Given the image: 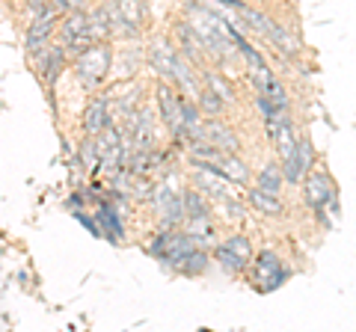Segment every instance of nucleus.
Wrapping results in <instances>:
<instances>
[{
    "mask_svg": "<svg viewBox=\"0 0 356 332\" xmlns=\"http://www.w3.org/2000/svg\"><path fill=\"white\" fill-rule=\"evenodd\" d=\"M60 39H63V48L74 53V57H81L83 51H89L98 42L92 33V21H89V15H83V9H72L69 13V18L60 27Z\"/></svg>",
    "mask_w": 356,
    "mask_h": 332,
    "instance_id": "obj_1",
    "label": "nucleus"
},
{
    "mask_svg": "<svg viewBox=\"0 0 356 332\" xmlns=\"http://www.w3.org/2000/svg\"><path fill=\"white\" fill-rule=\"evenodd\" d=\"M193 249H199V243H196V238L191 235V231H163V235H158L152 243L154 258H161L163 264H172L175 270Z\"/></svg>",
    "mask_w": 356,
    "mask_h": 332,
    "instance_id": "obj_2",
    "label": "nucleus"
},
{
    "mask_svg": "<svg viewBox=\"0 0 356 332\" xmlns=\"http://www.w3.org/2000/svg\"><path fill=\"white\" fill-rule=\"evenodd\" d=\"M74 72H77V77H81L86 86H98L107 77V72H110V48L98 45V42H95L92 48L83 51L81 57H77Z\"/></svg>",
    "mask_w": 356,
    "mask_h": 332,
    "instance_id": "obj_3",
    "label": "nucleus"
},
{
    "mask_svg": "<svg viewBox=\"0 0 356 332\" xmlns=\"http://www.w3.org/2000/svg\"><path fill=\"white\" fill-rule=\"evenodd\" d=\"M252 279H255V288H259L261 294H270V291H276V288L288 279V270L282 267L280 256L267 249V252H261V256H255Z\"/></svg>",
    "mask_w": 356,
    "mask_h": 332,
    "instance_id": "obj_4",
    "label": "nucleus"
},
{
    "mask_svg": "<svg viewBox=\"0 0 356 332\" xmlns=\"http://www.w3.org/2000/svg\"><path fill=\"white\" fill-rule=\"evenodd\" d=\"M152 202H154V211L163 217V226H170V229L178 226L187 217L184 196L175 193L170 184H158V187H154V190H152Z\"/></svg>",
    "mask_w": 356,
    "mask_h": 332,
    "instance_id": "obj_5",
    "label": "nucleus"
},
{
    "mask_svg": "<svg viewBox=\"0 0 356 332\" xmlns=\"http://www.w3.org/2000/svg\"><path fill=\"white\" fill-rule=\"evenodd\" d=\"M252 258V247H250V240L243 238V235H232L222 247L217 249V261H220V267L226 270V273H241V270H247V264Z\"/></svg>",
    "mask_w": 356,
    "mask_h": 332,
    "instance_id": "obj_6",
    "label": "nucleus"
},
{
    "mask_svg": "<svg viewBox=\"0 0 356 332\" xmlns=\"http://www.w3.org/2000/svg\"><path fill=\"white\" fill-rule=\"evenodd\" d=\"M241 13H243V18H247V24H250L252 30L264 33V36L270 39L273 45L280 48L282 53H294V51H297V42H294L291 36H288V33H285L280 24H276V21H270V18L261 15V13H255V9H250V6H243Z\"/></svg>",
    "mask_w": 356,
    "mask_h": 332,
    "instance_id": "obj_7",
    "label": "nucleus"
},
{
    "mask_svg": "<svg viewBox=\"0 0 356 332\" xmlns=\"http://www.w3.org/2000/svg\"><path fill=\"white\" fill-rule=\"evenodd\" d=\"M158 110L161 119L166 122V128L172 131L175 140H184V122H181V95H178L172 86L161 83L158 86Z\"/></svg>",
    "mask_w": 356,
    "mask_h": 332,
    "instance_id": "obj_8",
    "label": "nucleus"
},
{
    "mask_svg": "<svg viewBox=\"0 0 356 332\" xmlns=\"http://www.w3.org/2000/svg\"><path fill=\"white\" fill-rule=\"evenodd\" d=\"M312 142L306 140V137H300L297 140V146H294V151L285 158V166H282V172H285V181H291V184H297V181H303V175H306V169L312 166Z\"/></svg>",
    "mask_w": 356,
    "mask_h": 332,
    "instance_id": "obj_9",
    "label": "nucleus"
},
{
    "mask_svg": "<svg viewBox=\"0 0 356 332\" xmlns=\"http://www.w3.org/2000/svg\"><path fill=\"white\" fill-rule=\"evenodd\" d=\"M336 199V187H332L327 172H312L306 179V202L315 208V211H324V208Z\"/></svg>",
    "mask_w": 356,
    "mask_h": 332,
    "instance_id": "obj_10",
    "label": "nucleus"
},
{
    "mask_svg": "<svg viewBox=\"0 0 356 332\" xmlns=\"http://www.w3.org/2000/svg\"><path fill=\"white\" fill-rule=\"evenodd\" d=\"M63 65H65V48H42L36 51V69L42 74V81L54 86L63 74Z\"/></svg>",
    "mask_w": 356,
    "mask_h": 332,
    "instance_id": "obj_11",
    "label": "nucleus"
},
{
    "mask_svg": "<svg viewBox=\"0 0 356 332\" xmlns=\"http://www.w3.org/2000/svg\"><path fill=\"white\" fill-rule=\"evenodd\" d=\"M178 57H181V53H175V48L170 45V42H163V39L152 42V48H149V63L161 77H172L175 74Z\"/></svg>",
    "mask_w": 356,
    "mask_h": 332,
    "instance_id": "obj_12",
    "label": "nucleus"
},
{
    "mask_svg": "<svg viewBox=\"0 0 356 332\" xmlns=\"http://www.w3.org/2000/svg\"><path fill=\"white\" fill-rule=\"evenodd\" d=\"M238 51L243 53V57H247V63H250V77H252V86L261 92L264 86L273 81V74H270V69H267V63L261 60V53L255 51L252 45H247V42H243V45H241Z\"/></svg>",
    "mask_w": 356,
    "mask_h": 332,
    "instance_id": "obj_13",
    "label": "nucleus"
},
{
    "mask_svg": "<svg viewBox=\"0 0 356 332\" xmlns=\"http://www.w3.org/2000/svg\"><path fill=\"white\" fill-rule=\"evenodd\" d=\"M202 140H208L211 146H217L220 151H238V140H235V134L222 125L220 119H211V122H205V134H202Z\"/></svg>",
    "mask_w": 356,
    "mask_h": 332,
    "instance_id": "obj_14",
    "label": "nucleus"
},
{
    "mask_svg": "<svg viewBox=\"0 0 356 332\" xmlns=\"http://www.w3.org/2000/svg\"><path fill=\"white\" fill-rule=\"evenodd\" d=\"M51 33H54V13H42V15L30 24V30H27V39H24L27 51H42Z\"/></svg>",
    "mask_w": 356,
    "mask_h": 332,
    "instance_id": "obj_15",
    "label": "nucleus"
},
{
    "mask_svg": "<svg viewBox=\"0 0 356 332\" xmlns=\"http://www.w3.org/2000/svg\"><path fill=\"white\" fill-rule=\"evenodd\" d=\"M110 125V107L104 98H98V101H92L86 107L83 113V131L86 134H102V131Z\"/></svg>",
    "mask_w": 356,
    "mask_h": 332,
    "instance_id": "obj_16",
    "label": "nucleus"
},
{
    "mask_svg": "<svg viewBox=\"0 0 356 332\" xmlns=\"http://www.w3.org/2000/svg\"><path fill=\"white\" fill-rule=\"evenodd\" d=\"M95 219H98V226H102V231H107V235L113 238V240H119L122 235H125L116 205H102V208H98V214H95ZM107 235H104V238H107Z\"/></svg>",
    "mask_w": 356,
    "mask_h": 332,
    "instance_id": "obj_17",
    "label": "nucleus"
},
{
    "mask_svg": "<svg viewBox=\"0 0 356 332\" xmlns=\"http://www.w3.org/2000/svg\"><path fill=\"white\" fill-rule=\"evenodd\" d=\"M178 36H181V53L193 65L202 63V39L196 36V30L191 24H178Z\"/></svg>",
    "mask_w": 356,
    "mask_h": 332,
    "instance_id": "obj_18",
    "label": "nucleus"
},
{
    "mask_svg": "<svg viewBox=\"0 0 356 332\" xmlns=\"http://www.w3.org/2000/svg\"><path fill=\"white\" fill-rule=\"evenodd\" d=\"M282 179H285V172L280 169V166H276V163H267L264 169L259 172V179H255V187H259V190H264V193L280 196V190H282Z\"/></svg>",
    "mask_w": 356,
    "mask_h": 332,
    "instance_id": "obj_19",
    "label": "nucleus"
},
{
    "mask_svg": "<svg viewBox=\"0 0 356 332\" xmlns=\"http://www.w3.org/2000/svg\"><path fill=\"white\" fill-rule=\"evenodd\" d=\"M250 205L255 208V211L267 214V217H280L282 214V202H280V199H276L273 193L259 190V187H252V190H250Z\"/></svg>",
    "mask_w": 356,
    "mask_h": 332,
    "instance_id": "obj_20",
    "label": "nucleus"
},
{
    "mask_svg": "<svg viewBox=\"0 0 356 332\" xmlns=\"http://www.w3.org/2000/svg\"><path fill=\"white\" fill-rule=\"evenodd\" d=\"M205 267H208V256H205L202 249H193L191 256H187L181 264H178V270L187 273V276H199V273H205Z\"/></svg>",
    "mask_w": 356,
    "mask_h": 332,
    "instance_id": "obj_21",
    "label": "nucleus"
},
{
    "mask_svg": "<svg viewBox=\"0 0 356 332\" xmlns=\"http://www.w3.org/2000/svg\"><path fill=\"white\" fill-rule=\"evenodd\" d=\"M184 211L191 219H208V205H205V199L199 196L196 190L191 193H184Z\"/></svg>",
    "mask_w": 356,
    "mask_h": 332,
    "instance_id": "obj_22",
    "label": "nucleus"
},
{
    "mask_svg": "<svg viewBox=\"0 0 356 332\" xmlns=\"http://www.w3.org/2000/svg\"><path fill=\"white\" fill-rule=\"evenodd\" d=\"M199 104H202V110H205V113L208 116H217V113H222V104H226V101H222V98L214 92V90H211V86H208V90H199Z\"/></svg>",
    "mask_w": 356,
    "mask_h": 332,
    "instance_id": "obj_23",
    "label": "nucleus"
},
{
    "mask_svg": "<svg viewBox=\"0 0 356 332\" xmlns=\"http://www.w3.org/2000/svg\"><path fill=\"white\" fill-rule=\"evenodd\" d=\"M208 86L222 98V101H232V98H235V90H232V83H226L220 74H208Z\"/></svg>",
    "mask_w": 356,
    "mask_h": 332,
    "instance_id": "obj_24",
    "label": "nucleus"
},
{
    "mask_svg": "<svg viewBox=\"0 0 356 332\" xmlns=\"http://www.w3.org/2000/svg\"><path fill=\"white\" fill-rule=\"evenodd\" d=\"M44 3H48V0H27V6H30L36 15H42V13H44Z\"/></svg>",
    "mask_w": 356,
    "mask_h": 332,
    "instance_id": "obj_25",
    "label": "nucleus"
}]
</instances>
